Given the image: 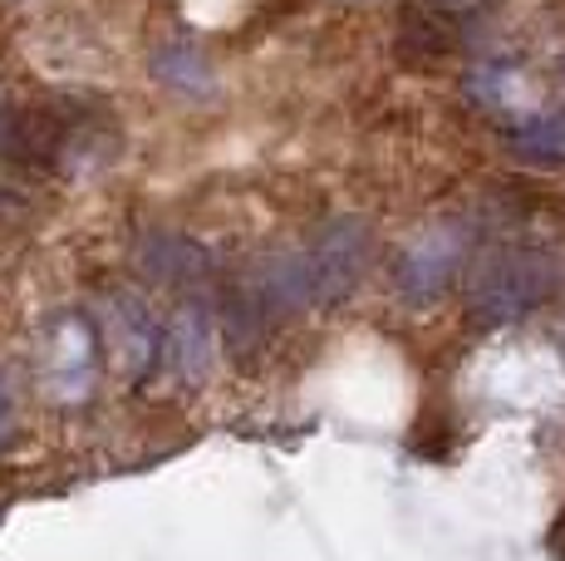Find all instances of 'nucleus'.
I'll use <instances>...</instances> for the list:
<instances>
[{
    "label": "nucleus",
    "mask_w": 565,
    "mask_h": 561,
    "mask_svg": "<svg viewBox=\"0 0 565 561\" xmlns=\"http://www.w3.org/2000/svg\"><path fill=\"white\" fill-rule=\"evenodd\" d=\"M561 286V256L541 252V246H516L482 266L472 286V316L487 326H507L536 310L551 290Z\"/></svg>",
    "instance_id": "nucleus-1"
},
{
    "label": "nucleus",
    "mask_w": 565,
    "mask_h": 561,
    "mask_svg": "<svg viewBox=\"0 0 565 561\" xmlns=\"http://www.w3.org/2000/svg\"><path fill=\"white\" fill-rule=\"evenodd\" d=\"M300 262H306L315 306H340L360 290L369 262H374V232L364 218H330L300 246Z\"/></svg>",
    "instance_id": "nucleus-2"
},
{
    "label": "nucleus",
    "mask_w": 565,
    "mask_h": 561,
    "mask_svg": "<svg viewBox=\"0 0 565 561\" xmlns=\"http://www.w3.org/2000/svg\"><path fill=\"white\" fill-rule=\"evenodd\" d=\"M462 252H467V232H462V226L443 222V226H428V232H418L404 246V252H398V262H394L398 296L413 300V306L443 296V290H448V280L458 276Z\"/></svg>",
    "instance_id": "nucleus-3"
},
{
    "label": "nucleus",
    "mask_w": 565,
    "mask_h": 561,
    "mask_svg": "<svg viewBox=\"0 0 565 561\" xmlns=\"http://www.w3.org/2000/svg\"><path fill=\"white\" fill-rule=\"evenodd\" d=\"M216 350H222V320L212 316L206 300H188L168 326L162 370H168L178 384H206L216 370Z\"/></svg>",
    "instance_id": "nucleus-4"
},
{
    "label": "nucleus",
    "mask_w": 565,
    "mask_h": 561,
    "mask_svg": "<svg viewBox=\"0 0 565 561\" xmlns=\"http://www.w3.org/2000/svg\"><path fill=\"white\" fill-rule=\"evenodd\" d=\"M104 326H108V336H114L118 354H124V364H128L134 380H143V374H153L162 364L168 330L158 326V316L148 310V300H138L134 290H114V296L104 300Z\"/></svg>",
    "instance_id": "nucleus-5"
},
{
    "label": "nucleus",
    "mask_w": 565,
    "mask_h": 561,
    "mask_svg": "<svg viewBox=\"0 0 565 561\" xmlns=\"http://www.w3.org/2000/svg\"><path fill=\"white\" fill-rule=\"evenodd\" d=\"M138 266H143L153 280H168V286H188V280H202L212 272V256L202 252L192 236L178 232H158L138 246Z\"/></svg>",
    "instance_id": "nucleus-6"
},
{
    "label": "nucleus",
    "mask_w": 565,
    "mask_h": 561,
    "mask_svg": "<svg viewBox=\"0 0 565 561\" xmlns=\"http://www.w3.org/2000/svg\"><path fill=\"white\" fill-rule=\"evenodd\" d=\"M153 74L162 84H168L172 94H206L212 89V64H206V55L198 45H162V50H153Z\"/></svg>",
    "instance_id": "nucleus-7"
},
{
    "label": "nucleus",
    "mask_w": 565,
    "mask_h": 561,
    "mask_svg": "<svg viewBox=\"0 0 565 561\" xmlns=\"http://www.w3.org/2000/svg\"><path fill=\"white\" fill-rule=\"evenodd\" d=\"M10 424H15V384H10V374H0V444H6Z\"/></svg>",
    "instance_id": "nucleus-8"
},
{
    "label": "nucleus",
    "mask_w": 565,
    "mask_h": 561,
    "mask_svg": "<svg viewBox=\"0 0 565 561\" xmlns=\"http://www.w3.org/2000/svg\"><path fill=\"white\" fill-rule=\"evenodd\" d=\"M551 547H556V557L565 561V517H561V522H556V532H551Z\"/></svg>",
    "instance_id": "nucleus-9"
}]
</instances>
